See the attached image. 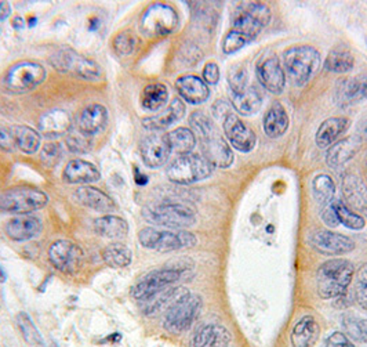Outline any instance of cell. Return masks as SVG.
I'll use <instances>...</instances> for the list:
<instances>
[{
	"mask_svg": "<svg viewBox=\"0 0 367 347\" xmlns=\"http://www.w3.org/2000/svg\"><path fill=\"white\" fill-rule=\"evenodd\" d=\"M191 130L199 137L202 156L213 166L226 169L234 164V152L213 121L203 112H194L190 118Z\"/></svg>",
	"mask_w": 367,
	"mask_h": 347,
	"instance_id": "6da1fadb",
	"label": "cell"
},
{
	"mask_svg": "<svg viewBox=\"0 0 367 347\" xmlns=\"http://www.w3.org/2000/svg\"><path fill=\"white\" fill-rule=\"evenodd\" d=\"M355 275V267L345 259H332L319 267L317 287L322 299L341 297L348 289Z\"/></svg>",
	"mask_w": 367,
	"mask_h": 347,
	"instance_id": "7a4b0ae2",
	"label": "cell"
},
{
	"mask_svg": "<svg viewBox=\"0 0 367 347\" xmlns=\"http://www.w3.org/2000/svg\"><path fill=\"white\" fill-rule=\"evenodd\" d=\"M285 75L294 86H305L320 67V54L312 46H293L285 50L283 55Z\"/></svg>",
	"mask_w": 367,
	"mask_h": 347,
	"instance_id": "3957f363",
	"label": "cell"
},
{
	"mask_svg": "<svg viewBox=\"0 0 367 347\" xmlns=\"http://www.w3.org/2000/svg\"><path fill=\"white\" fill-rule=\"evenodd\" d=\"M143 218L148 223L160 225L169 230H181L196 223V212L184 203H155L143 209Z\"/></svg>",
	"mask_w": 367,
	"mask_h": 347,
	"instance_id": "277c9868",
	"label": "cell"
},
{
	"mask_svg": "<svg viewBox=\"0 0 367 347\" xmlns=\"http://www.w3.org/2000/svg\"><path fill=\"white\" fill-rule=\"evenodd\" d=\"M138 242L149 250L166 253L184 248H194L197 244L195 235L188 231L158 230L146 227L138 233Z\"/></svg>",
	"mask_w": 367,
	"mask_h": 347,
	"instance_id": "5b68a950",
	"label": "cell"
},
{
	"mask_svg": "<svg viewBox=\"0 0 367 347\" xmlns=\"http://www.w3.org/2000/svg\"><path fill=\"white\" fill-rule=\"evenodd\" d=\"M270 11L264 3H242L234 16L231 31L242 36L247 43L254 41L270 24Z\"/></svg>",
	"mask_w": 367,
	"mask_h": 347,
	"instance_id": "8992f818",
	"label": "cell"
},
{
	"mask_svg": "<svg viewBox=\"0 0 367 347\" xmlns=\"http://www.w3.org/2000/svg\"><path fill=\"white\" fill-rule=\"evenodd\" d=\"M50 64L61 74L72 75L89 82H97L102 76V70L96 61L67 48L57 50L50 57Z\"/></svg>",
	"mask_w": 367,
	"mask_h": 347,
	"instance_id": "52a82bcc",
	"label": "cell"
},
{
	"mask_svg": "<svg viewBox=\"0 0 367 347\" xmlns=\"http://www.w3.org/2000/svg\"><path fill=\"white\" fill-rule=\"evenodd\" d=\"M49 203L45 191L35 187H14L0 194V210L17 215H28L43 209Z\"/></svg>",
	"mask_w": 367,
	"mask_h": 347,
	"instance_id": "ba28073f",
	"label": "cell"
},
{
	"mask_svg": "<svg viewBox=\"0 0 367 347\" xmlns=\"http://www.w3.org/2000/svg\"><path fill=\"white\" fill-rule=\"evenodd\" d=\"M202 303L203 301L199 295L187 292L165 313V329L172 335H178L188 331L195 324L200 314Z\"/></svg>",
	"mask_w": 367,
	"mask_h": 347,
	"instance_id": "9c48e42d",
	"label": "cell"
},
{
	"mask_svg": "<svg viewBox=\"0 0 367 347\" xmlns=\"http://www.w3.org/2000/svg\"><path fill=\"white\" fill-rule=\"evenodd\" d=\"M214 168L197 154H185L174 159L168 168V177L175 184H194L202 181L213 174Z\"/></svg>",
	"mask_w": 367,
	"mask_h": 347,
	"instance_id": "30bf717a",
	"label": "cell"
},
{
	"mask_svg": "<svg viewBox=\"0 0 367 347\" xmlns=\"http://www.w3.org/2000/svg\"><path fill=\"white\" fill-rule=\"evenodd\" d=\"M48 73L35 61H23L13 65L3 78L4 87L11 93H25L36 89L45 82Z\"/></svg>",
	"mask_w": 367,
	"mask_h": 347,
	"instance_id": "8fae6325",
	"label": "cell"
},
{
	"mask_svg": "<svg viewBox=\"0 0 367 347\" xmlns=\"http://www.w3.org/2000/svg\"><path fill=\"white\" fill-rule=\"evenodd\" d=\"M178 18L174 9L163 4L155 3L149 6L141 17V31L149 38H159L172 33L177 28Z\"/></svg>",
	"mask_w": 367,
	"mask_h": 347,
	"instance_id": "7c38bea8",
	"label": "cell"
},
{
	"mask_svg": "<svg viewBox=\"0 0 367 347\" xmlns=\"http://www.w3.org/2000/svg\"><path fill=\"white\" fill-rule=\"evenodd\" d=\"M49 259L51 265L61 273H77L84 262L82 248L70 240H58L50 245Z\"/></svg>",
	"mask_w": 367,
	"mask_h": 347,
	"instance_id": "4fadbf2b",
	"label": "cell"
},
{
	"mask_svg": "<svg viewBox=\"0 0 367 347\" xmlns=\"http://www.w3.org/2000/svg\"><path fill=\"white\" fill-rule=\"evenodd\" d=\"M182 273L175 269H160L155 270L143 277L131 289V297L137 300L146 299L172 287L177 281H180Z\"/></svg>",
	"mask_w": 367,
	"mask_h": 347,
	"instance_id": "5bb4252c",
	"label": "cell"
},
{
	"mask_svg": "<svg viewBox=\"0 0 367 347\" xmlns=\"http://www.w3.org/2000/svg\"><path fill=\"white\" fill-rule=\"evenodd\" d=\"M258 82L272 95H280L285 90L286 75L276 54L265 53L256 65Z\"/></svg>",
	"mask_w": 367,
	"mask_h": 347,
	"instance_id": "9a60e30c",
	"label": "cell"
},
{
	"mask_svg": "<svg viewBox=\"0 0 367 347\" xmlns=\"http://www.w3.org/2000/svg\"><path fill=\"white\" fill-rule=\"evenodd\" d=\"M310 245L326 256H341L355 249L354 240L324 228L315 230L310 235Z\"/></svg>",
	"mask_w": 367,
	"mask_h": 347,
	"instance_id": "2e32d148",
	"label": "cell"
},
{
	"mask_svg": "<svg viewBox=\"0 0 367 347\" xmlns=\"http://www.w3.org/2000/svg\"><path fill=\"white\" fill-rule=\"evenodd\" d=\"M222 126L229 144L236 151L250 152L256 147V133L235 112L226 115V118L222 121Z\"/></svg>",
	"mask_w": 367,
	"mask_h": 347,
	"instance_id": "e0dca14e",
	"label": "cell"
},
{
	"mask_svg": "<svg viewBox=\"0 0 367 347\" xmlns=\"http://www.w3.org/2000/svg\"><path fill=\"white\" fill-rule=\"evenodd\" d=\"M172 154V149L169 146L166 134H152L141 144V156L144 164L148 168H160L163 166L169 156Z\"/></svg>",
	"mask_w": 367,
	"mask_h": 347,
	"instance_id": "ac0fdd59",
	"label": "cell"
},
{
	"mask_svg": "<svg viewBox=\"0 0 367 347\" xmlns=\"http://www.w3.org/2000/svg\"><path fill=\"white\" fill-rule=\"evenodd\" d=\"M43 231V223L39 218L32 215H21L4 225L6 235L17 242H24L36 238Z\"/></svg>",
	"mask_w": 367,
	"mask_h": 347,
	"instance_id": "d6986e66",
	"label": "cell"
},
{
	"mask_svg": "<svg viewBox=\"0 0 367 347\" xmlns=\"http://www.w3.org/2000/svg\"><path fill=\"white\" fill-rule=\"evenodd\" d=\"M175 90L180 97L192 105L203 104L210 96V89L203 79L195 75H184L175 80Z\"/></svg>",
	"mask_w": 367,
	"mask_h": 347,
	"instance_id": "ffe728a7",
	"label": "cell"
},
{
	"mask_svg": "<svg viewBox=\"0 0 367 347\" xmlns=\"http://www.w3.org/2000/svg\"><path fill=\"white\" fill-rule=\"evenodd\" d=\"M72 129L71 115L64 110H51L39 119V130L48 139L67 136Z\"/></svg>",
	"mask_w": 367,
	"mask_h": 347,
	"instance_id": "44dd1931",
	"label": "cell"
},
{
	"mask_svg": "<svg viewBox=\"0 0 367 347\" xmlns=\"http://www.w3.org/2000/svg\"><path fill=\"white\" fill-rule=\"evenodd\" d=\"M187 292H190L188 289L182 288V287H169L152 297L146 299L141 301V311L146 314V316H155V314H159L162 313L163 310L168 311L172 304L181 298L184 297Z\"/></svg>",
	"mask_w": 367,
	"mask_h": 347,
	"instance_id": "7402d4cb",
	"label": "cell"
},
{
	"mask_svg": "<svg viewBox=\"0 0 367 347\" xmlns=\"http://www.w3.org/2000/svg\"><path fill=\"white\" fill-rule=\"evenodd\" d=\"M367 99V75L340 80L336 92V101L341 105H352Z\"/></svg>",
	"mask_w": 367,
	"mask_h": 347,
	"instance_id": "603a6c76",
	"label": "cell"
},
{
	"mask_svg": "<svg viewBox=\"0 0 367 347\" xmlns=\"http://www.w3.org/2000/svg\"><path fill=\"white\" fill-rule=\"evenodd\" d=\"M231 342L232 336L225 326L210 324L197 329L191 347H229Z\"/></svg>",
	"mask_w": 367,
	"mask_h": 347,
	"instance_id": "cb8c5ba5",
	"label": "cell"
},
{
	"mask_svg": "<svg viewBox=\"0 0 367 347\" xmlns=\"http://www.w3.org/2000/svg\"><path fill=\"white\" fill-rule=\"evenodd\" d=\"M345 205L351 209L367 212V186L355 174L345 176L341 186Z\"/></svg>",
	"mask_w": 367,
	"mask_h": 347,
	"instance_id": "d4e9b609",
	"label": "cell"
},
{
	"mask_svg": "<svg viewBox=\"0 0 367 347\" xmlns=\"http://www.w3.org/2000/svg\"><path fill=\"white\" fill-rule=\"evenodd\" d=\"M75 198L77 199L83 206L96 210L99 213H111L115 210V202L108 194L92 186L79 187L75 191Z\"/></svg>",
	"mask_w": 367,
	"mask_h": 347,
	"instance_id": "484cf974",
	"label": "cell"
},
{
	"mask_svg": "<svg viewBox=\"0 0 367 347\" xmlns=\"http://www.w3.org/2000/svg\"><path fill=\"white\" fill-rule=\"evenodd\" d=\"M101 174L97 166L83 159H72L64 171V180L70 184H90L98 181Z\"/></svg>",
	"mask_w": 367,
	"mask_h": 347,
	"instance_id": "4316f807",
	"label": "cell"
},
{
	"mask_svg": "<svg viewBox=\"0 0 367 347\" xmlns=\"http://www.w3.org/2000/svg\"><path fill=\"white\" fill-rule=\"evenodd\" d=\"M184 114H185V104L182 102V100L174 99L165 111H162L158 115L146 118L143 121V126L148 130H153V132L165 130L169 126L182 119Z\"/></svg>",
	"mask_w": 367,
	"mask_h": 347,
	"instance_id": "83f0119b",
	"label": "cell"
},
{
	"mask_svg": "<svg viewBox=\"0 0 367 347\" xmlns=\"http://www.w3.org/2000/svg\"><path fill=\"white\" fill-rule=\"evenodd\" d=\"M361 147V139L356 136H351L348 139H344L341 142L333 144L327 154H326V162L330 168L337 169L341 168L346 162H349L358 152Z\"/></svg>",
	"mask_w": 367,
	"mask_h": 347,
	"instance_id": "f1b7e54d",
	"label": "cell"
},
{
	"mask_svg": "<svg viewBox=\"0 0 367 347\" xmlns=\"http://www.w3.org/2000/svg\"><path fill=\"white\" fill-rule=\"evenodd\" d=\"M108 122V111L101 104H92L79 117V130L87 136L98 134Z\"/></svg>",
	"mask_w": 367,
	"mask_h": 347,
	"instance_id": "f546056e",
	"label": "cell"
},
{
	"mask_svg": "<svg viewBox=\"0 0 367 347\" xmlns=\"http://www.w3.org/2000/svg\"><path fill=\"white\" fill-rule=\"evenodd\" d=\"M289 115L280 102H273L264 115V133L270 139L282 137L289 129Z\"/></svg>",
	"mask_w": 367,
	"mask_h": 347,
	"instance_id": "4dcf8cb0",
	"label": "cell"
},
{
	"mask_svg": "<svg viewBox=\"0 0 367 347\" xmlns=\"http://www.w3.org/2000/svg\"><path fill=\"white\" fill-rule=\"evenodd\" d=\"M320 326L312 316L302 317L294 325L292 332V345L294 347H312L318 342Z\"/></svg>",
	"mask_w": 367,
	"mask_h": 347,
	"instance_id": "1f68e13d",
	"label": "cell"
},
{
	"mask_svg": "<svg viewBox=\"0 0 367 347\" xmlns=\"http://www.w3.org/2000/svg\"><path fill=\"white\" fill-rule=\"evenodd\" d=\"M349 126V119L343 117H334L326 119L319 126L317 132V144L319 149H327L334 144V142L343 134Z\"/></svg>",
	"mask_w": 367,
	"mask_h": 347,
	"instance_id": "d6a6232c",
	"label": "cell"
},
{
	"mask_svg": "<svg viewBox=\"0 0 367 347\" xmlns=\"http://www.w3.org/2000/svg\"><path fill=\"white\" fill-rule=\"evenodd\" d=\"M94 230L102 238L123 240L128 233V224L119 216L106 215L94 220Z\"/></svg>",
	"mask_w": 367,
	"mask_h": 347,
	"instance_id": "836d02e7",
	"label": "cell"
},
{
	"mask_svg": "<svg viewBox=\"0 0 367 347\" xmlns=\"http://www.w3.org/2000/svg\"><path fill=\"white\" fill-rule=\"evenodd\" d=\"M263 105V96L256 86H250L239 95H232V107L242 115H254Z\"/></svg>",
	"mask_w": 367,
	"mask_h": 347,
	"instance_id": "e575fe53",
	"label": "cell"
},
{
	"mask_svg": "<svg viewBox=\"0 0 367 347\" xmlns=\"http://www.w3.org/2000/svg\"><path fill=\"white\" fill-rule=\"evenodd\" d=\"M11 133L16 142V147L24 154L31 155L40 149V134L35 129L25 124H17L11 127Z\"/></svg>",
	"mask_w": 367,
	"mask_h": 347,
	"instance_id": "d590c367",
	"label": "cell"
},
{
	"mask_svg": "<svg viewBox=\"0 0 367 347\" xmlns=\"http://www.w3.org/2000/svg\"><path fill=\"white\" fill-rule=\"evenodd\" d=\"M168 142L172 152H177L180 155L191 154L195 149V133L188 127H177L166 134Z\"/></svg>",
	"mask_w": 367,
	"mask_h": 347,
	"instance_id": "8d00e7d4",
	"label": "cell"
},
{
	"mask_svg": "<svg viewBox=\"0 0 367 347\" xmlns=\"http://www.w3.org/2000/svg\"><path fill=\"white\" fill-rule=\"evenodd\" d=\"M169 100V90L162 83H152L141 93V107L149 112H155L160 110Z\"/></svg>",
	"mask_w": 367,
	"mask_h": 347,
	"instance_id": "74e56055",
	"label": "cell"
},
{
	"mask_svg": "<svg viewBox=\"0 0 367 347\" xmlns=\"http://www.w3.org/2000/svg\"><path fill=\"white\" fill-rule=\"evenodd\" d=\"M104 262L112 269H124L133 262V252L121 242H114L102 250Z\"/></svg>",
	"mask_w": 367,
	"mask_h": 347,
	"instance_id": "f35d334b",
	"label": "cell"
},
{
	"mask_svg": "<svg viewBox=\"0 0 367 347\" xmlns=\"http://www.w3.org/2000/svg\"><path fill=\"white\" fill-rule=\"evenodd\" d=\"M355 60L348 50H332L324 60V68L334 74H346L354 68Z\"/></svg>",
	"mask_w": 367,
	"mask_h": 347,
	"instance_id": "ab89813d",
	"label": "cell"
},
{
	"mask_svg": "<svg viewBox=\"0 0 367 347\" xmlns=\"http://www.w3.org/2000/svg\"><path fill=\"white\" fill-rule=\"evenodd\" d=\"M16 323L17 326L24 338L25 342L32 347H46L45 346V341H43V336L40 335L39 329L36 328L35 323L32 321V319L24 313H18L17 317H16Z\"/></svg>",
	"mask_w": 367,
	"mask_h": 347,
	"instance_id": "60d3db41",
	"label": "cell"
},
{
	"mask_svg": "<svg viewBox=\"0 0 367 347\" xmlns=\"http://www.w3.org/2000/svg\"><path fill=\"white\" fill-rule=\"evenodd\" d=\"M312 194L320 205H329L336 194V186L333 178L329 174H318L312 180Z\"/></svg>",
	"mask_w": 367,
	"mask_h": 347,
	"instance_id": "b9f144b4",
	"label": "cell"
},
{
	"mask_svg": "<svg viewBox=\"0 0 367 347\" xmlns=\"http://www.w3.org/2000/svg\"><path fill=\"white\" fill-rule=\"evenodd\" d=\"M333 206L339 219V223L343 224L349 230H362L366 225V220L358 215L354 209L346 206L341 201H333Z\"/></svg>",
	"mask_w": 367,
	"mask_h": 347,
	"instance_id": "7bdbcfd3",
	"label": "cell"
},
{
	"mask_svg": "<svg viewBox=\"0 0 367 347\" xmlns=\"http://www.w3.org/2000/svg\"><path fill=\"white\" fill-rule=\"evenodd\" d=\"M65 143L70 151L75 154H86L92 149V137L84 134L79 129L77 130L71 129V132L67 134Z\"/></svg>",
	"mask_w": 367,
	"mask_h": 347,
	"instance_id": "ee69618b",
	"label": "cell"
},
{
	"mask_svg": "<svg viewBox=\"0 0 367 347\" xmlns=\"http://www.w3.org/2000/svg\"><path fill=\"white\" fill-rule=\"evenodd\" d=\"M247 79H248V74L243 64H236L229 70L228 83L232 95H239L247 89Z\"/></svg>",
	"mask_w": 367,
	"mask_h": 347,
	"instance_id": "f6af8a7d",
	"label": "cell"
},
{
	"mask_svg": "<svg viewBox=\"0 0 367 347\" xmlns=\"http://www.w3.org/2000/svg\"><path fill=\"white\" fill-rule=\"evenodd\" d=\"M112 48L118 55H130L137 48V36L130 31H123L114 38Z\"/></svg>",
	"mask_w": 367,
	"mask_h": 347,
	"instance_id": "bcb514c9",
	"label": "cell"
},
{
	"mask_svg": "<svg viewBox=\"0 0 367 347\" xmlns=\"http://www.w3.org/2000/svg\"><path fill=\"white\" fill-rule=\"evenodd\" d=\"M62 156V149L57 143H48L40 152V159L46 166H55Z\"/></svg>",
	"mask_w": 367,
	"mask_h": 347,
	"instance_id": "7dc6e473",
	"label": "cell"
},
{
	"mask_svg": "<svg viewBox=\"0 0 367 347\" xmlns=\"http://www.w3.org/2000/svg\"><path fill=\"white\" fill-rule=\"evenodd\" d=\"M203 80L209 85H217L220 80V68L216 63H207L203 68Z\"/></svg>",
	"mask_w": 367,
	"mask_h": 347,
	"instance_id": "c3c4849f",
	"label": "cell"
},
{
	"mask_svg": "<svg viewBox=\"0 0 367 347\" xmlns=\"http://www.w3.org/2000/svg\"><path fill=\"white\" fill-rule=\"evenodd\" d=\"M326 347H355V345L343 332H334L327 338Z\"/></svg>",
	"mask_w": 367,
	"mask_h": 347,
	"instance_id": "681fc988",
	"label": "cell"
},
{
	"mask_svg": "<svg viewBox=\"0 0 367 347\" xmlns=\"http://www.w3.org/2000/svg\"><path fill=\"white\" fill-rule=\"evenodd\" d=\"M232 104H229L228 101H225V100H219L216 104H214V107H213V114H214V117L216 118H220V119H225L226 118V115H229L231 112H234L232 111Z\"/></svg>",
	"mask_w": 367,
	"mask_h": 347,
	"instance_id": "f907efd6",
	"label": "cell"
},
{
	"mask_svg": "<svg viewBox=\"0 0 367 347\" xmlns=\"http://www.w3.org/2000/svg\"><path fill=\"white\" fill-rule=\"evenodd\" d=\"M322 219L323 222L330 225V227H337L339 225V219H337V215H336V210H334V206H333V201L324 206L323 212H322Z\"/></svg>",
	"mask_w": 367,
	"mask_h": 347,
	"instance_id": "816d5d0a",
	"label": "cell"
},
{
	"mask_svg": "<svg viewBox=\"0 0 367 347\" xmlns=\"http://www.w3.org/2000/svg\"><path fill=\"white\" fill-rule=\"evenodd\" d=\"M0 149H16V142H14V137H13L11 129L0 127Z\"/></svg>",
	"mask_w": 367,
	"mask_h": 347,
	"instance_id": "f5cc1de1",
	"label": "cell"
},
{
	"mask_svg": "<svg viewBox=\"0 0 367 347\" xmlns=\"http://www.w3.org/2000/svg\"><path fill=\"white\" fill-rule=\"evenodd\" d=\"M355 297L358 304L367 311V285L365 284H356V289H355Z\"/></svg>",
	"mask_w": 367,
	"mask_h": 347,
	"instance_id": "db71d44e",
	"label": "cell"
},
{
	"mask_svg": "<svg viewBox=\"0 0 367 347\" xmlns=\"http://www.w3.org/2000/svg\"><path fill=\"white\" fill-rule=\"evenodd\" d=\"M358 331H359V341L367 343V320L358 321Z\"/></svg>",
	"mask_w": 367,
	"mask_h": 347,
	"instance_id": "11a10c76",
	"label": "cell"
},
{
	"mask_svg": "<svg viewBox=\"0 0 367 347\" xmlns=\"http://www.w3.org/2000/svg\"><path fill=\"white\" fill-rule=\"evenodd\" d=\"M11 14V7L7 1H0V21H4Z\"/></svg>",
	"mask_w": 367,
	"mask_h": 347,
	"instance_id": "9f6ffc18",
	"label": "cell"
},
{
	"mask_svg": "<svg viewBox=\"0 0 367 347\" xmlns=\"http://www.w3.org/2000/svg\"><path fill=\"white\" fill-rule=\"evenodd\" d=\"M356 277H358V284H365V285H367V263L358 270Z\"/></svg>",
	"mask_w": 367,
	"mask_h": 347,
	"instance_id": "6f0895ef",
	"label": "cell"
},
{
	"mask_svg": "<svg viewBox=\"0 0 367 347\" xmlns=\"http://www.w3.org/2000/svg\"><path fill=\"white\" fill-rule=\"evenodd\" d=\"M134 180H136V183L137 184H140V186H146L148 181V177L146 174H141L137 168L134 169Z\"/></svg>",
	"mask_w": 367,
	"mask_h": 347,
	"instance_id": "680465c9",
	"label": "cell"
},
{
	"mask_svg": "<svg viewBox=\"0 0 367 347\" xmlns=\"http://www.w3.org/2000/svg\"><path fill=\"white\" fill-rule=\"evenodd\" d=\"M11 24H13V26H14L16 29H20V28H24L25 21L21 18V17H20V16H17V17H14V18H13Z\"/></svg>",
	"mask_w": 367,
	"mask_h": 347,
	"instance_id": "91938a15",
	"label": "cell"
},
{
	"mask_svg": "<svg viewBox=\"0 0 367 347\" xmlns=\"http://www.w3.org/2000/svg\"><path fill=\"white\" fill-rule=\"evenodd\" d=\"M6 281V274L3 272V269L0 267V282H4Z\"/></svg>",
	"mask_w": 367,
	"mask_h": 347,
	"instance_id": "94428289",
	"label": "cell"
},
{
	"mask_svg": "<svg viewBox=\"0 0 367 347\" xmlns=\"http://www.w3.org/2000/svg\"><path fill=\"white\" fill-rule=\"evenodd\" d=\"M36 21H38V20H36L35 17H33V18H29V26H33V25L36 24Z\"/></svg>",
	"mask_w": 367,
	"mask_h": 347,
	"instance_id": "6125c7cd",
	"label": "cell"
},
{
	"mask_svg": "<svg viewBox=\"0 0 367 347\" xmlns=\"http://www.w3.org/2000/svg\"><path fill=\"white\" fill-rule=\"evenodd\" d=\"M362 136H363V137H366L367 139V124H365V127L362 129Z\"/></svg>",
	"mask_w": 367,
	"mask_h": 347,
	"instance_id": "be15d7a7",
	"label": "cell"
},
{
	"mask_svg": "<svg viewBox=\"0 0 367 347\" xmlns=\"http://www.w3.org/2000/svg\"><path fill=\"white\" fill-rule=\"evenodd\" d=\"M50 347H57V345H54V343H51V346Z\"/></svg>",
	"mask_w": 367,
	"mask_h": 347,
	"instance_id": "e7e4bbea",
	"label": "cell"
}]
</instances>
